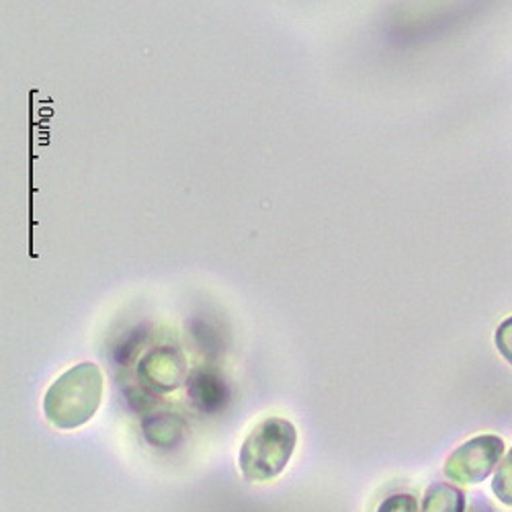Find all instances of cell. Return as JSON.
<instances>
[{"label":"cell","mask_w":512,"mask_h":512,"mask_svg":"<svg viewBox=\"0 0 512 512\" xmlns=\"http://www.w3.org/2000/svg\"><path fill=\"white\" fill-rule=\"evenodd\" d=\"M375 512H420V510H418L416 496L398 492V494L383 498Z\"/></svg>","instance_id":"obj_9"},{"label":"cell","mask_w":512,"mask_h":512,"mask_svg":"<svg viewBox=\"0 0 512 512\" xmlns=\"http://www.w3.org/2000/svg\"><path fill=\"white\" fill-rule=\"evenodd\" d=\"M420 512H465V496L459 488L437 482L426 490Z\"/></svg>","instance_id":"obj_7"},{"label":"cell","mask_w":512,"mask_h":512,"mask_svg":"<svg viewBox=\"0 0 512 512\" xmlns=\"http://www.w3.org/2000/svg\"><path fill=\"white\" fill-rule=\"evenodd\" d=\"M297 447L295 424L281 416L261 420L240 447L238 467L246 482L263 484L279 478Z\"/></svg>","instance_id":"obj_2"},{"label":"cell","mask_w":512,"mask_h":512,"mask_svg":"<svg viewBox=\"0 0 512 512\" xmlns=\"http://www.w3.org/2000/svg\"><path fill=\"white\" fill-rule=\"evenodd\" d=\"M183 431H185L183 420L168 412H158L144 420V437L154 447H162V449L175 447L181 441Z\"/></svg>","instance_id":"obj_6"},{"label":"cell","mask_w":512,"mask_h":512,"mask_svg":"<svg viewBox=\"0 0 512 512\" xmlns=\"http://www.w3.org/2000/svg\"><path fill=\"white\" fill-rule=\"evenodd\" d=\"M492 490L502 504L512 506V449L508 451V455L504 457V461L498 467V472L492 482Z\"/></svg>","instance_id":"obj_8"},{"label":"cell","mask_w":512,"mask_h":512,"mask_svg":"<svg viewBox=\"0 0 512 512\" xmlns=\"http://www.w3.org/2000/svg\"><path fill=\"white\" fill-rule=\"evenodd\" d=\"M189 398L201 412H216L224 408L228 400V388L224 379L207 369H197L187 379Z\"/></svg>","instance_id":"obj_5"},{"label":"cell","mask_w":512,"mask_h":512,"mask_svg":"<svg viewBox=\"0 0 512 512\" xmlns=\"http://www.w3.org/2000/svg\"><path fill=\"white\" fill-rule=\"evenodd\" d=\"M103 400V373L99 365L84 361L62 373L46 392L44 414L60 431L87 424Z\"/></svg>","instance_id":"obj_1"},{"label":"cell","mask_w":512,"mask_h":512,"mask_svg":"<svg viewBox=\"0 0 512 512\" xmlns=\"http://www.w3.org/2000/svg\"><path fill=\"white\" fill-rule=\"evenodd\" d=\"M496 347L500 355L512 365V316L506 318L496 330Z\"/></svg>","instance_id":"obj_10"},{"label":"cell","mask_w":512,"mask_h":512,"mask_svg":"<svg viewBox=\"0 0 512 512\" xmlns=\"http://www.w3.org/2000/svg\"><path fill=\"white\" fill-rule=\"evenodd\" d=\"M138 375L144 386L154 392H173L189 379L185 357L173 347H160L144 355Z\"/></svg>","instance_id":"obj_4"},{"label":"cell","mask_w":512,"mask_h":512,"mask_svg":"<svg viewBox=\"0 0 512 512\" xmlns=\"http://www.w3.org/2000/svg\"><path fill=\"white\" fill-rule=\"evenodd\" d=\"M504 443L496 435H482L459 445L445 463V476L457 484L484 482L500 461Z\"/></svg>","instance_id":"obj_3"}]
</instances>
